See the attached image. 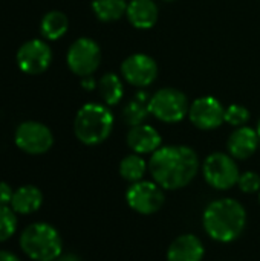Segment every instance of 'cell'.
I'll list each match as a JSON object with an SVG mask.
<instances>
[{"label":"cell","mask_w":260,"mask_h":261,"mask_svg":"<svg viewBox=\"0 0 260 261\" xmlns=\"http://www.w3.org/2000/svg\"><path fill=\"white\" fill-rule=\"evenodd\" d=\"M161 135L155 127L149 124L135 125L127 133V145L136 154L155 153L158 148H161Z\"/></svg>","instance_id":"13"},{"label":"cell","mask_w":260,"mask_h":261,"mask_svg":"<svg viewBox=\"0 0 260 261\" xmlns=\"http://www.w3.org/2000/svg\"><path fill=\"white\" fill-rule=\"evenodd\" d=\"M81 86L84 90H93L97 87V81L93 78V75H87V76H83L81 78Z\"/></svg>","instance_id":"27"},{"label":"cell","mask_w":260,"mask_h":261,"mask_svg":"<svg viewBox=\"0 0 260 261\" xmlns=\"http://www.w3.org/2000/svg\"><path fill=\"white\" fill-rule=\"evenodd\" d=\"M150 99H152L150 93H147L144 90L136 92L135 96L123 109L124 122L130 127L144 124V121L150 115Z\"/></svg>","instance_id":"18"},{"label":"cell","mask_w":260,"mask_h":261,"mask_svg":"<svg viewBox=\"0 0 260 261\" xmlns=\"http://www.w3.org/2000/svg\"><path fill=\"white\" fill-rule=\"evenodd\" d=\"M259 135L257 130L251 128V127H238L228 138L227 142V148L228 153L234 158V159H248L251 158L257 147H259Z\"/></svg>","instance_id":"14"},{"label":"cell","mask_w":260,"mask_h":261,"mask_svg":"<svg viewBox=\"0 0 260 261\" xmlns=\"http://www.w3.org/2000/svg\"><path fill=\"white\" fill-rule=\"evenodd\" d=\"M259 200H260V194H259Z\"/></svg>","instance_id":"32"},{"label":"cell","mask_w":260,"mask_h":261,"mask_svg":"<svg viewBox=\"0 0 260 261\" xmlns=\"http://www.w3.org/2000/svg\"><path fill=\"white\" fill-rule=\"evenodd\" d=\"M113 130L112 112L97 102L84 104L75 115L74 133L84 145H98L104 142Z\"/></svg>","instance_id":"4"},{"label":"cell","mask_w":260,"mask_h":261,"mask_svg":"<svg viewBox=\"0 0 260 261\" xmlns=\"http://www.w3.org/2000/svg\"><path fill=\"white\" fill-rule=\"evenodd\" d=\"M188 99L184 92L173 89V87H164L158 90L155 95H152L150 99V113L167 124L179 122L188 115Z\"/></svg>","instance_id":"5"},{"label":"cell","mask_w":260,"mask_h":261,"mask_svg":"<svg viewBox=\"0 0 260 261\" xmlns=\"http://www.w3.org/2000/svg\"><path fill=\"white\" fill-rule=\"evenodd\" d=\"M225 122L233 127H244L250 121V112L247 107L241 104H231L225 109Z\"/></svg>","instance_id":"24"},{"label":"cell","mask_w":260,"mask_h":261,"mask_svg":"<svg viewBox=\"0 0 260 261\" xmlns=\"http://www.w3.org/2000/svg\"><path fill=\"white\" fill-rule=\"evenodd\" d=\"M126 17L136 29H150L156 24L159 11L153 0H130Z\"/></svg>","instance_id":"16"},{"label":"cell","mask_w":260,"mask_h":261,"mask_svg":"<svg viewBox=\"0 0 260 261\" xmlns=\"http://www.w3.org/2000/svg\"><path fill=\"white\" fill-rule=\"evenodd\" d=\"M164 2H175V0H164Z\"/></svg>","instance_id":"31"},{"label":"cell","mask_w":260,"mask_h":261,"mask_svg":"<svg viewBox=\"0 0 260 261\" xmlns=\"http://www.w3.org/2000/svg\"><path fill=\"white\" fill-rule=\"evenodd\" d=\"M15 60L21 72L28 75H38L51 66L52 50L46 41L34 38L18 47Z\"/></svg>","instance_id":"10"},{"label":"cell","mask_w":260,"mask_h":261,"mask_svg":"<svg viewBox=\"0 0 260 261\" xmlns=\"http://www.w3.org/2000/svg\"><path fill=\"white\" fill-rule=\"evenodd\" d=\"M198 153L187 145H166L152 153L149 171L162 190L187 187L198 174Z\"/></svg>","instance_id":"1"},{"label":"cell","mask_w":260,"mask_h":261,"mask_svg":"<svg viewBox=\"0 0 260 261\" xmlns=\"http://www.w3.org/2000/svg\"><path fill=\"white\" fill-rule=\"evenodd\" d=\"M21 252L32 261H55L63 254V240L57 228L46 222L28 225L18 239Z\"/></svg>","instance_id":"3"},{"label":"cell","mask_w":260,"mask_h":261,"mask_svg":"<svg viewBox=\"0 0 260 261\" xmlns=\"http://www.w3.org/2000/svg\"><path fill=\"white\" fill-rule=\"evenodd\" d=\"M14 142L23 153L38 156L52 148L54 135L48 125L38 121H25L15 128Z\"/></svg>","instance_id":"7"},{"label":"cell","mask_w":260,"mask_h":261,"mask_svg":"<svg viewBox=\"0 0 260 261\" xmlns=\"http://www.w3.org/2000/svg\"><path fill=\"white\" fill-rule=\"evenodd\" d=\"M55 261H81L80 260V257L78 255H75V254H72V252H69V254H61L58 258Z\"/></svg>","instance_id":"29"},{"label":"cell","mask_w":260,"mask_h":261,"mask_svg":"<svg viewBox=\"0 0 260 261\" xmlns=\"http://www.w3.org/2000/svg\"><path fill=\"white\" fill-rule=\"evenodd\" d=\"M202 223L210 239L219 243H230L242 236L247 226V211L234 199H218L204 211Z\"/></svg>","instance_id":"2"},{"label":"cell","mask_w":260,"mask_h":261,"mask_svg":"<svg viewBox=\"0 0 260 261\" xmlns=\"http://www.w3.org/2000/svg\"><path fill=\"white\" fill-rule=\"evenodd\" d=\"M98 92L101 99L107 104V106H116L124 95V87H123V81L118 75L115 73H104L98 83Z\"/></svg>","instance_id":"20"},{"label":"cell","mask_w":260,"mask_h":261,"mask_svg":"<svg viewBox=\"0 0 260 261\" xmlns=\"http://www.w3.org/2000/svg\"><path fill=\"white\" fill-rule=\"evenodd\" d=\"M127 5L126 0H93L92 9L98 20L110 23L120 20L126 14Z\"/></svg>","instance_id":"21"},{"label":"cell","mask_w":260,"mask_h":261,"mask_svg":"<svg viewBox=\"0 0 260 261\" xmlns=\"http://www.w3.org/2000/svg\"><path fill=\"white\" fill-rule=\"evenodd\" d=\"M69 69L78 76L93 75L101 63V49L98 43L92 38L81 37L75 40L66 55Z\"/></svg>","instance_id":"8"},{"label":"cell","mask_w":260,"mask_h":261,"mask_svg":"<svg viewBox=\"0 0 260 261\" xmlns=\"http://www.w3.org/2000/svg\"><path fill=\"white\" fill-rule=\"evenodd\" d=\"M147 162L141 158V154H129L120 162V176L127 182H139L147 173Z\"/></svg>","instance_id":"22"},{"label":"cell","mask_w":260,"mask_h":261,"mask_svg":"<svg viewBox=\"0 0 260 261\" xmlns=\"http://www.w3.org/2000/svg\"><path fill=\"white\" fill-rule=\"evenodd\" d=\"M14 196V190L8 182H0V206H9Z\"/></svg>","instance_id":"26"},{"label":"cell","mask_w":260,"mask_h":261,"mask_svg":"<svg viewBox=\"0 0 260 261\" xmlns=\"http://www.w3.org/2000/svg\"><path fill=\"white\" fill-rule=\"evenodd\" d=\"M202 173L205 182L219 191H227L238 185L239 180V168L231 154L225 153H213L210 154L202 165Z\"/></svg>","instance_id":"6"},{"label":"cell","mask_w":260,"mask_h":261,"mask_svg":"<svg viewBox=\"0 0 260 261\" xmlns=\"http://www.w3.org/2000/svg\"><path fill=\"white\" fill-rule=\"evenodd\" d=\"M69 28V20L64 12L61 11H49L40 24V32L48 40H58L61 38Z\"/></svg>","instance_id":"19"},{"label":"cell","mask_w":260,"mask_h":261,"mask_svg":"<svg viewBox=\"0 0 260 261\" xmlns=\"http://www.w3.org/2000/svg\"><path fill=\"white\" fill-rule=\"evenodd\" d=\"M126 202L138 214L150 216L158 213L164 205V193L155 180H139L129 187Z\"/></svg>","instance_id":"9"},{"label":"cell","mask_w":260,"mask_h":261,"mask_svg":"<svg viewBox=\"0 0 260 261\" xmlns=\"http://www.w3.org/2000/svg\"><path fill=\"white\" fill-rule=\"evenodd\" d=\"M121 73L129 84L135 87H147L158 76V64L146 54H133L123 61Z\"/></svg>","instance_id":"12"},{"label":"cell","mask_w":260,"mask_h":261,"mask_svg":"<svg viewBox=\"0 0 260 261\" xmlns=\"http://www.w3.org/2000/svg\"><path fill=\"white\" fill-rule=\"evenodd\" d=\"M238 185L247 194L257 193L260 191V176L254 171H245L239 176Z\"/></svg>","instance_id":"25"},{"label":"cell","mask_w":260,"mask_h":261,"mask_svg":"<svg viewBox=\"0 0 260 261\" xmlns=\"http://www.w3.org/2000/svg\"><path fill=\"white\" fill-rule=\"evenodd\" d=\"M204 245L193 234L179 236L167 251V261H202Z\"/></svg>","instance_id":"15"},{"label":"cell","mask_w":260,"mask_h":261,"mask_svg":"<svg viewBox=\"0 0 260 261\" xmlns=\"http://www.w3.org/2000/svg\"><path fill=\"white\" fill-rule=\"evenodd\" d=\"M18 228L17 214L11 206H0V243L12 239Z\"/></svg>","instance_id":"23"},{"label":"cell","mask_w":260,"mask_h":261,"mask_svg":"<svg viewBox=\"0 0 260 261\" xmlns=\"http://www.w3.org/2000/svg\"><path fill=\"white\" fill-rule=\"evenodd\" d=\"M257 135H259V138H260V119H259V122H257Z\"/></svg>","instance_id":"30"},{"label":"cell","mask_w":260,"mask_h":261,"mask_svg":"<svg viewBox=\"0 0 260 261\" xmlns=\"http://www.w3.org/2000/svg\"><path fill=\"white\" fill-rule=\"evenodd\" d=\"M0 261H20V258L11 251L0 249Z\"/></svg>","instance_id":"28"},{"label":"cell","mask_w":260,"mask_h":261,"mask_svg":"<svg viewBox=\"0 0 260 261\" xmlns=\"http://www.w3.org/2000/svg\"><path fill=\"white\" fill-rule=\"evenodd\" d=\"M43 205V193L35 185H23L14 190L11 208L17 216H29L37 213Z\"/></svg>","instance_id":"17"},{"label":"cell","mask_w":260,"mask_h":261,"mask_svg":"<svg viewBox=\"0 0 260 261\" xmlns=\"http://www.w3.org/2000/svg\"><path fill=\"white\" fill-rule=\"evenodd\" d=\"M224 116L225 109L215 96H201L193 101L188 109V118L199 130L218 128L222 122H225Z\"/></svg>","instance_id":"11"}]
</instances>
